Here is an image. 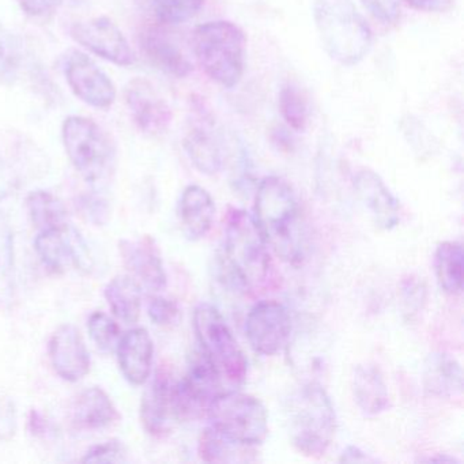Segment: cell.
I'll return each instance as SVG.
<instances>
[{
    "mask_svg": "<svg viewBox=\"0 0 464 464\" xmlns=\"http://www.w3.org/2000/svg\"><path fill=\"white\" fill-rule=\"evenodd\" d=\"M119 366L127 382L132 385H143L148 382L153 368L154 344L150 334L145 328H132L119 339Z\"/></svg>",
    "mask_w": 464,
    "mask_h": 464,
    "instance_id": "obj_17",
    "label": "cell"
},
{
    "mask_svg": "<svg viewBox=\"0 0 464 464\" xmlns=\"http://www.w3.org/2000/svg\"><path fill=\"white\" fill-rule=\"evenodd\" d=\"M195 58L205 74L222 88L240 82L246 66V37L243 29L230 21L202 24L192 36Z\"/></svg>",
    "mask_w": 464,
    "mask_h": 464,
    "instance_id": "obj_5",
    "label": "cell"
},
{
    "mask_svg": "<svg viewBox=\"0 0 464 464\" xmlns=\"http://www.w3.org/2000/svg\"><path fill=\"white\" fill-rule=\"evenodd\" d=\"M463 246L459 241H444L434 252V271L439 286L447 295H460L463 290Z\"/></svg>",
    "mask_w": 464,
    "mask_h": 464,
    "instance_id": "obj_26",
    "label": "cell"
},
{
    "mask_svg": "<svg viewBox=\"0 0 464 464\" xmlns=\"http://www.w3.org/2000/svg\"><path fill=\"white\" fill-rule=\"evenodd\" d=\"M425 461H439V463H458L455 458L452 456H433V458L423 459Z\"/></svg>",
    "mask_w": 464,
    "mask_h": 464,
    "instance_id": "obj_43",
    "label": "cell"
},
{
    "mask_svg": "<svg viewBox=\"0 0 464 464\" xmlns=\"http://www.w3.org/2000/svg\"><path fill=\"white\" fill-rule=\"evenodd\" d=\"M178 214L186 237L198 241L206 237L213 227L216 203L208 189L191 184L184 188L179 199Z\"/></svg>",
    "mask_w": 464,
    "mask_h": 464,
    "instance_id": "obj_19",
    "label": "cell"
},
{
    "mask_svg": "<svg viewBox=\"0 0 464 464\" xmlns=\"http://www.w3.org/2000/svg\"><path fill=\"white\" fill-rule=\"evenodd\" d=\"M206 414L210 426L243 444L257 447L267 439V410L259 399L248 393L224 391L210 401Z\"/></svg>",
    "mask_w": 464,
    "mask_h": 464,
    "instance_id": "obj_8",
    "label": "cell"
},
{
    "mask_svg": "<svg viewBox=\"0 0 464 464\" xmlns=\"http://www.w3.org/2000/svg\"><path fill=\"white\" fill-rule=\"evenodd\" d=\"M18 6L29 17H47L58 12L63 0H17Z\"/></svg>",
    "mask_w": 464,
    "mask_h": 464,
    "instance_id": "obj_39",
    "label": "cell"
},
{
    "mask_svg": "<svg viewBox=\"0 0 464 464\" xmlns=\"http://www.w3.org/2000/svg\"><path fill=\"white\" fill-rule=\"evenodd\" d=\"M198 452L206 463L235 464L256 460L255 447L233 440L213 426H208L200 434Z\"/></svg>",
    "mask_w": 464,
    "mask_h": 464,
    "instance_id": "obj_23",
    "label": "cell"
},
{
    "mask_svg": "<svg viewBox=\"0 0 464 464\" xmlns=\"http://www.w3.org/2000/svg\"><path fill=\"white\" fill-rule=\"evenodd\" d=\"M287 425L293 447L306 458L327 453L338 429L335 407L320 382L301 385L287 401Z\"/></svg>",
    "mask_w": 464,
    "mask_h": 464,
    "instance_id": "obj_3",
    "label": "cell"
},
{
    "mask_svg": "<svg viewBox=\"0 0 464 464\" xmlns=\"http://www.w3.org/2000/svg\"><path fill=\"white\" fill-rule=\"evenodd\" d=\"M203 5L205 0H153L157 20L167 25L187 23L202 10Z\"/></svg>",
    "mask_w": 464,
    "mask_h": 464,
    "instance_id": "obj_31",
    "label": "cell"
},
{
    "mask_svg": "<svg viewBox=\"0 0 464 464\" xmlns=\"http://www.w3.org/2000/svg\"><path fill=\"white\" fill-rule=\"evenodd\" d=\"M29 216L34 227L43 230L67 227V210L61 199L48 191H34L26 198Z\"/></svg>",
    "mask_w": 464,
    "mask_h": 464,
    "instance_id": "obj_28",
    "label": "cell"
},
{
    "mask_svg": "<svg viewBox=\"0 0 464 464\" xmlns=\"http://www.w3.org/2000/svg\"><path fill=\"white\" fill-rule=\"evenodd\" d=\"M29 425H31L32 433H43L45 426H47V422H45L44 418L42 417V414H39L37 411H32L31 417H29Z\"/></svg>",
    "mask_w": 464,
    "mask_h": 464,
    "instance_id": "obj_42",
    "label": "cell"
},
{
    "mask_svg": "<svg viewBox=\"0 0 464 464\" xmlns=\"http://www.w3.org/2000/svg\"><path fill=\"white\" fill-rule=\"evenodd\" d=\"M23 62L20 39L0 24V85H14L20 77Z\"/></svg>",
    "mask_w": 464,
    "mask_h": 464,
    "instance_id": "obj_29",
    "label": "cell"
},
{
    "mask_svg": "<svg viewBox=\"0 0 464 464\" xmlns=\"http://www.w3.org/2000/svg\"><path fill=\"white\" fill-rule=\"evenodd\" d=\"M119 249L124 266L140 286L154 293L167 287L164 263L153 238L146 236L138 240H123L119 244Z\"/></svg>",
    "mask_w": 464,
    "mask_h": 464,
    "instance_id": "obj_14",
    "label": "cell"
},
{
    "mask_svg": "<svg viewBox=\"0 0 464 464\" xmlns=\"http://www.w3.org/2000/svg\"><path fill=\"white\" fill-rule=\"evenodd\" d=\"M64 150L75 169L92 186L104 183L113 173L115 145L93 119L69 116L62 126Z\"/></svg>",
    "mask_w": 464,
    "mask_h": 464,
    "instance_id": "obj_7",
    "label": "cell"
},
{
    "mask_svg": "<svg viewBox=\"0 0 464 464\" xmlns=\"http://www.w3.org/2000/svg\"><path fill=\"white\" fill-rule=\"evenodd\" d=\"M292 316L289 309L276 300H263L249 309L246 317V335L257 354L273 357L289 343Z\"/></svg>",
    "mask_w": 464,
    "mask_h": 464,
    "instance_id": "obj_9",
    "label": "cell"
},
{
    "mask_svg": "<svg viewBox=\"0 0 464 464\" xmlns=\"http://www.w3.org/2000/svg\"><path fill=\"white\" fill-rule=\"evenodd\" d=\"M88 330L91 338L102 352L110 353L118 346L119 339H121V327L104 312H94L91 314Z\"/></svg>",
    "mask_w": 464,
    "mask_h": 464,
    "instance_id": "obj_32",
    "label": "cell"
},
{
    "mask_svg": "<svg viewBox=\"0 0 464 464\" xmlns=\"http://www.w3.org/2000/svg\"><path fill=\"white\" fill-rule=\"evenodd\" d=\"M140 420L151 436L169 433L176 420L173 410V382L165 372L159 371L146 388L140 403Z\"/></svg>",
    "mask_w": 464,
    "mask_h": 464,
    "instance_id": "obj_16",
    "label": "cell"
},
{
    "mask_svg": "<svg viewBox=\"0 0 464 464\" xmlns=\"http://www.w3.org/2000/svg\"><path fill=\"white\" fill-rule=\"evenodd\" d=\"M80 210L82 216L94 225H104L110 218V206L102 198L94 195L81 198Z\"/></svg>",
    "mask_w": 464,
    "mask_h": 464,
    "instance_id": "obj_36",
    "label": "cell"
},
{
    "mask_svg": "<svg viewBox=\"0 0 464 464\" xmlns=\"http://www.w3.org/2000/svg\"><path fill=\"white\" fill-rule=\"evenodd\" d=\"M17 431V411L14 401L0 399V441H10Z\"/></svg>",
    "mask_w": 464,
    "mask_h": 464,
    "instance_id": "obj_38",
    "label": "cell"
},
{
    "mask_svg": "<svg viewBox=\"0 0 464 464\" xmlns=\"http://www.w3.org/2000/svg\"><path fill=\"white\" fill-rule=\"evenodd\" d=\"M314 21L325 53L342 66H355L372 47V31L352 0H314Z\"/></svg>",
    "mask_w": 464,
    "mask_h": 464,
    "instance_id": "obj_4",
    "label": "cell"
},
{
    "mask_svg": "<svg viewBox=\"0 0 464 464\" xmlns=\"http://www.w3.org/2000/svg\"><path fill=\"white\" fill-rule=\"evenodd\" d=\"M339 461H341V463H374L376 459L363 452L361 448L355 447V445H350V447H347L346 450L342 452Z\"/></svg>",
    "mask_w": 464,
    "mask_h": 464,
    "instance_id": "obj_41",
    "label": "cell"
},
{
    "mask_svg": "<svg viewBox=\"0 0 464 464\" xmlns=\"http://www.w3.org/2000/svg\"><path fill=\"white\" fill-rule=\"evenodd\" d=\"M104 295L118 319L127 324L138 322L142 305V290L132 276H115L105 286Z\"/></svg>",
    "mask_w": 464,
    "mask_h": 464,
    "instance_id": "obj_25",
    "label": "cell"
},
{
    "mask_svg": "<svg viewBox=\"0 0 464 464\" xmlns=\"http://www.w3.org/2000/svg\"><path fill=\"white\" fill-rule=\"evenodd\" d=\"M64 75L77 99L89 107L108 110L115 104L118 91L113 81L80 51H70L64 59Z\"/></svg>",
    "mask_w": 464,
    "mask_h": 464,
    "instance_id": "obj_11",
    "label": "cell"
},
{
    "mask_svg": "<svg viewBox=\"0 0 464 464\" xmlns=\"http://www.w3.org/2000/svg\"><path fill=\"white\" fill-rule=\"evenodd\" d=\"M410 9L423 13H447L452 9L455 0H401Z\"/></svg>",
    "mask_w": 464,
    "mask_h": 464,
    "instance_id": "obj_40",
    "label": "cell"
},
{
    "mask_svg": "<svg viewBox=\"0 0 464 464\" xmlns=\"http://www.w3.org/2000/svg\"><path fill=\"white\" fill-rule=\"evenodd\" d=\"M74 232V237H69L67 227L40 232L34 240V249L43 265L53 273H63L72 265L82 267L88 259L83 257V241Z\"/></svg>",
    "mask_w": 464,
    "mask_h": 464,
    "instance_id": "obj_18",
    "label": "cell"
},
{
    "mask_svg": "<svg viewBox=\"0 0 464 464\" xmlns=\"http://www.w3.org/2000/svg\"><path fill=\"white\" fill-rule=\"evenodd\" d=\"M124 102L135 126L145 134H162L172 123L169 104L156 86L145 78L137 77L127 83Z\"/></svg>",
    "mask_w": 464,
    "mask_h": 464,
    "instance_id": "obj_12",
    "label": "cell"
},
{
    "mask_svg": "<svg viewBox=\"0 0 464 464\" xmlns=\"http://www.w3.org/2000/svg\"><path fill=\"white\" fill-rule=\"evenodd\" d=\"M140 43L143 53L157 69L178 78L187 77L192 72L191 62L181 53L180 48L161 32L149 29L142 34Z\"/></svg>",
    "mask_w": 464,
    "mask_h": 464,
    "instance_id": "obj_24",
    "label": "cell"
},
{
    "mask_svg": "<svg viewBox=\"0 0 464 464\" xmlns=\"http://www.w3.org/2000/svg\"><path fill=\"white\" fill-rule=\"evenodd\" d=\"M126 460V450L118 440H111L104 444L94 445L85 453L82 463L113 464Z\"/></svg>",
    "mask_w": 464,
    "mask_h": 464,
    "instance_id": "obj_33",
    "label": "cell"
},
{
    "mask_svg": "<svg viewBox=\"0 0 464 464\" xmlns=\"http://www.w3.org/2000/svg\"><path fill=\"white\" fill-rule=\"evenodd\" d=\"M355 195L371 213L374 224L384 230H391L399 224L401 206L382 179L371 169H361L355 173Z\"/></svg>",
    "mask_w": 464,
    "mask_h": 464,
    "instance_id": "obj_15",
    "label": "cell"
},
{
    "mask_svg": "<svg viewBox=\"0 0 464 464\" xmlns=\"http://www.w3.org/2000/svg\"><path fill=\"white\" fill-rule=\"evenodd\" d=\"M353 392L358 409L365 417H377L390 407V393L384 376L372 363H362L354 369Z\"/></svg>",
    "mask_w": 464,
    "mask_h": 464,
    "instance_id": "obj_21",
    "label": "cell"
},
{
    "mask_svg": "<svg viewBox=\"0 0 464 464\" xmlns=\"http://www.w3.org/2000/svg\"><path fill=\"white\" fill-rule=\"evenodd\" d=\"M254 219L268 248L287 265L308 259L309 237L293 187L278 176L260 181L255 194Z\"/></svg>",
    "mask_w": 464,
    "mask_h": 464,
    "instance_id": "obj_1",
    "label": "cell"
},
{
    "mask_svg": "<svg viewBox=\"0 0 464 464\" xmlns=\"http://www.w3.org/2000/svg\"><path fill=\"white\" fill-rule=\"evenodd\" d=\"M401 301L407 314H418L426 301L425 284L417 276L407 278L401 286Z\"/></svg>",
    "mask_w": 464,
    "mask_h": 464,
    "instance_id": "obj_35",
    "label": "cell"
},
{
    "mask_svg": "<svg viewBox=\"0 0 464 464\" xmlns=\"http://www.w3.org/2000/svg\"><path fill=\"white\" fill-rule=\"evenodd\" d=\"M271 271L270 248L254 217L233 208L225 225L219 273L225 284L237 292H251L266 284Z\"/></svg>",
    "mask_w": 464,
    "mask_h": 464,
    "instance_id": "obj_2",
    "label": "cell"
},
{
    "mask_svg": "<svg viewBox=\"0 0 464 464\" xmlns=\"http://www.w3.org/2000/svg\"><path fill=\"white\" fill-rule=\"evenodd\" d=\"M363 7L374 20L382 24H395L401 15L396 0H361Z\"/></svg>",
    "mask_w": 464,
    "mask_h": 464,
    "instance_id": "obj_37",
    "label": "cell"
},
{
    "mask_svg": "<svg viewBox=\"0 0 464 464\" xmlns=\"http://www.w3.org/2000/svg\"><path fill=\"white\" fill-rule=\"evenodd\" d=\"M50 358L56 374L70 382L82 380L91 371V354L75 325L59 327L50 341Z\"/></svg>",
    "mask_w": 464,
    "mask_h": 464,
    "instance_id": "obj_13",
    "label": "cell"
},
{
    "mask_svg": "<svg viewBox=\"0 0 464 464\" xmlns=\"http://www.w3.org/2000/svg\"><path fill=\"white\" fill-rule=\"evenodd\" d=\"M70 37L89 53L116 66L129 67L135 63V53L129 40L111 18L77 21L70 26Z\"/></svg>",
    "mask_w": 464,
    "mask_h": 464,
    "instance_id": "obj_10",
    "label": "cell"
},
{
    "mask_svg": "<svg viewBox=\"0 0 464 464\" xmlns=\"http://www.w3.org/2000/svg\"><path fill=\"white\" fill-rule=\"evenodd\" d=\"M194 330L200 352L218 372L225 388L240 387L248 374V361L221 312L211 304H199L194 312Z\"/></svg>",
    "mask_w": 464,
    "mask_h": 464,
    "instance_id": "obj_6",
    "label": "cell"
},
{
    "mask_svg": "<svg viewBox=\"0 0 464 464\" xmlns=\"http://www.w3.org/2000/svg\"><path fill=\"white\" fill-rule=\"evenodd\" d=\"M279 111L282 118L295 131H304L309 123V104L298 86L287 83L279 93Z\"/></svg>",
    "mask_w": 464,
    "mask_h": 464,
    "instance_id": "obj_30",
    "label": "cell"
},
{
    "mask_svg": "<svg viewBox=\"0 0 464 464\" xmlns=\"http://www.w3.org/2000/svg\"><path fill=\"white\" fill-rule=\"evenodd\" d=\"M121 420L112 399L99 387L83 391L72 407V420L75 426L86 430L108 428Z\"/></svg>",
    "mask_w": 464,
    "mask_h": 464,
    "instance_id": "obj_22",
    "label": "cell"
},
{
    "mask_svg": "<svg viewBox=\"0 0 464 464\" xmlns=\"http://www.w3.org/2000/svg\"><path fill=\"white\" fill-rule=\"evenodd\" d=\"M148 314L151 322L161 327L176 324L180 320L181 314L178 304L165 297L151 298L149 301Z\"/></svg>",
    "mask_w": 464,
    "mask_h": 464,
    "instance_id": "obj_34",
    "label": "cell"
},
{
    "mask_svg": "<svg viewBox=\"0 0 464 464\" xmlns=\"http://www.w3.org/2000/svg\"><path fill=\"white\" fill-rule=\"evenodd\" d=\"M423 387L436 398H458L463 392V369L453 355L433 353L423 365Z\"/></svg>",
    "mask_w": 464,
    "mask_h": 464,
    "instance_id": "obj_20",
    "label": "cell"
},
{
    "mask_svg": "<svg viewBox=\"0 0 464 464\" xmlns=\"http://www.w3.org/2000/svg\"><path fill=\"white\" fill-rule=\"evenodd\" d=\"M184 149L192 165L208 176L221 172L224 157L218 143L205 127H195L184 140Z\"/></svg>",
    "mask_w": 464,
    "mask_h": 464,
    "instance_id": "obj_27",
    "label": "cell"
}]
</instances>
